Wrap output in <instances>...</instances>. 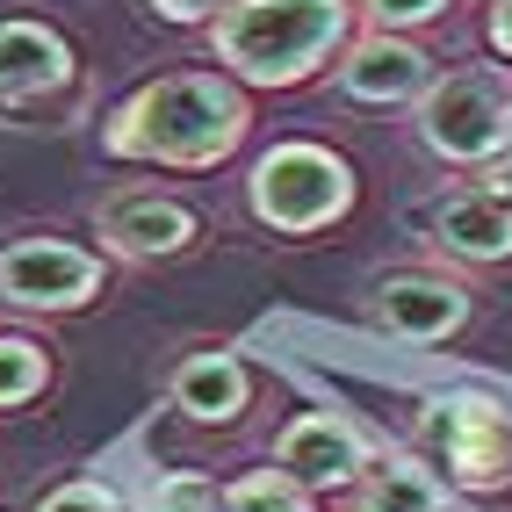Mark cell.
<instances>
[{
	"mask_svg": "<svg viewBox=\"0 0 512 512\" xmlns=\"http://www.w3.org/2000/svg\"><path fill=\"white\" fill-rule=\"evenodd\" d=\"M44 390V347L29 339H0V404H22Z\"/></svg>",
	"mask_w": 512,
	"mask_h": 512,
	"instance_id": "obj_16",
	"label": "cell"
},
{
	"mask_svg": "<svg viewBox=\"0 0 512 512\" xmlns=\"http://www.w3.org/2000/svg\"><path fill=\"white\" fill-rule=\"evenodd\" d=\"M253 217L275 231H325L332 217H347L354 174L347 159H332L325 145H275L253 166Z\"/></svg>",
	"mask_w": 512,
	"mask_h": 512,
	"instance_id": "obj_3",
	"label": "cell"
},
{
	"mask_svg": "<svg viewBox=\"0 0 512 512\" xmlns=\"http://www.w3.org/2000/svg\"><path fill=\"white\" fill-rule=\"evenodd\" d=\"M426 87H433L426 51H419V44H404L397 29H375V37H361L347 58H339V94H347V101H368V109L419 101Z\"/></svg>",
	"mask_w": 512,
	"mask_h": 512,
	"instance_id": "obj_8",
	"label": "cell"
},
{
	"mask_svg": "<svg viewBox=\"0 0 512 512\" xmlns=\"http://www.w3.org/2000/svg\"><path fill=\"white\" fill-rule=\"evenodd\" d=\"M174 404L202 426H231L246 412V368L231 354H188L181 375H174Z\"/></svg>",
	"mask_w": 512,
	"mask_h": 512,
	"instance_id": "obj_13",
	"label": "cell"
},
{
	"mask_svg": "<svg viewBox=\"0 0 512 512\" xmlns=\"http://www.w3.org/2000/svg\"><path fill=\"white\" fill-rule=\"evenodd\" d=\"M101 289V260L65 246V238H15L0 253V303L22 311H73Z\"/></svg>",
	"mask_w": 512,
	"mask_h": 512,
	"instance_id": "obj_6",
	"label": "cell"
},
{
	"mask_svg": "<svg viewBox=\"0 0 512 512\" xmlns=\"http://www.w3.org/2000/svg\"><path fill=\"white\" fill-rule=\"evenodd\" d=\"M224 512H311V498H303V484L289 469H260L224 491Z\"/></svg>",
	"mask_w": 512,
	"mask_h": 512,
	"instance_id": "obj_15",
	"label": "cell"
},
{
	"mask_svg": "<svg viewBox=\"0 0 512 512\" xmlns=\"http://www.w3.org/2000/svg\"><path fill=\"white\" fill-rule=\"evenodd\" d=\"M210 44L238 80L296 87L347 44V0H231L210 22Z\"/></svg>",
	"mask_w": 512,
	"mask_h": 512,
	"instance_id": "obj_2",
	"label": "cell"
},
{
	"mask_svg": "<svg viewBox=\"0 0 512 512\" xmlns=\"http://www.w3.org/2000/svg\"><path fill=\"white\" fill-rule=\"evenodd\" d=\"M448 0H361V15L375 22V29H419V22H433Z\"/></svg>",
	"mask_w": 512,
	"mask_h": 512,
	"instance_id": "obj_17",
	"label": "cell"
},
{
	"mask_svg": "<svg viewBox=\"0 0 512 512\" xmlns=\"http://www.w3.org/2000/svg\"><path fill=\"white\" fill-rule=\"evenodd\" d=\"M484 188L512 202V152H505V159H491V174H484Z\"/></svg>",
	"mask_w": 512,
	"mask_h": 512,
	"instance_id": "obj_21",
	"label": "cell"
},
{
	"mask_svg": "<svg viewBox=\"0 0 512 512\" xmlns=\"http://www.w3.org/2000/svg\"><path fill=\"white\" fill-rule=\"evenodd\" d=\"M275 462L296 476L303 491H347V484H361L368 448H361V433H354L347 419L303 412V419H289V433L275 440Z\"/></svg>",
	"mask_w": 512,
	"mask_h": 512,
	"instance_id": "obj_7",
	"label": "cell"
},
{
	"mask_svg": "<svg viewBox=\"0 0 512 512\" xmlns=\"http://www.w3.org/2000/svg\"><path fill=\"white\" fill-rule=\"evenodd\" d=\"M65 80H73V51H65L58 29H44V22H0V109L37 101V94H51Z\"/></svg>",
	"mask_w": 512,
	"mask_h": 512,
	"instance_id": "obj_10",
	"label": "cell"
},
{
	"mask_svg": "<svg viewBox=\"0 0 512 512\" xmlns=\"http://www.w3.org/2000/svg\"><path fill=\"white\" fill-rule=\"evenodd\" d=\"M469 318V296L440 275H390L375 289V325L397 339H448Z\"/></svg>",
	"mask_w": 512,
	"mask_h": 512,
	"instance_id": "obj_9",
	"label": "cell"
},
{
	"mask_svg": "<svg viewBox=\"0 0 512 512\" xmlns=\"http://www.w3.org/2000/svg\"><path fill=\"white\" fill-rule=\"evenodd\" d=\"M101 238L130 260H166L195 238V217L181 202H159V195H123V202H109V217H101Z\"/></svg>",
	"mask_w": 512,
	"mask_h": 512,
	"instance_id": "obj_12",
	"label": "cell"
},
{
	"mask_svg": "<svg viewBox=\"0 0 512 512\" xmlns=\"http://www.w3.org/2000/svg\"><path fill=\"white\" fill-rule=\"evenodd\" d=\"M246 138V94L224 73H174L138 87L109 123L116 159H152V166H217Z\"/></svg>",
	"mask_w": 512,
	"mask_h": 512,
	"instance_id": "obj_1",
	"label": "cell"
},
{
	"mask_svg": "<svg viewBox=\"0 0 512 512\" xmlns=\"http://www.w3.org/2000/svg\"><path fill=\"white\" fill-rule=\"evenodd\" d=\"M361 512H448V484L426 462H383L361 476Z\"/></svg>",
	"mask_w": 512,
	"mask_h": 512,
	"instance_id": "obj_14",
	"label": "cell"
},
{
	"mask_svg": "<svg viewBox=\"0 0 512 512\" xmlns=\"http://www.w3.org/2000/svg\"><path fill=\"white\" fill-rule=\"evenodd\" d=\"M419 440L448 462V476L455 484H469V491H491V484H505L512 476V448H505V426H498V412L484 397H433L426 404V419H419Z\"/></svg>",
	"mask_w": 512,
	"mask_h": 512,
	"instance_id": "obj_5",
	"label": "cell"
},
{
	"mask_svg": "<svg viewBox=\"0 0 512 512\" xmlns=\"http://www.w3.org/2000/svg\"><path fill=\"white\" fill-rule=\"evenodd\" d=\"M419 138L426 152L455 166H491L512 138V94L491 73H448L419 94Z\"/></svg>",
	"mask_w": 512,
	"mask_h": 512,
	"instance_id": "obj_4",
	"label": "cell"
},
{
	"mask_svg": "<svg viewBox=\"0 0 512 512\" xmlns=\"http://www.w3.org/2000/svg\"><path fill=\"white\" fill-rule=\"evenodd\" d=\"M145 8H159L166 22H217L231 0H145Z\"/></svg>",
	"mask_w": 512,
	"mask_h": 512,
	"instance_id": "obj_19",
	"label": "cell"
},
{
	"mask_svg": "<svg viewBox=\"0 0 512 512\" xmlns=\"http://www.w3.org/2000/svg\"><path fill=\"white\" fill-rule=\"evenodd\" d=\"M433 238L455 260H505L512 253V202L491 188H462L433 210Z\"/></svg>",
	"mask_w": 512,
	"mask_h": 512,
	"instance_id": "obj_11",
	"label": "cell"
},
{
	"mask_svg": "<svg viewBox=\"0 0 512 512\" xmlns=\"http://www.w3.org/2000/svg\"><path fill=\"white\" fill-rule=\"evenodd\" d=\"M491 44L512 58V0H498V8H491Z\"/></svg>",
	"mask_w": 512,
	"mask_h": 512,
	"instance_id": "obj_20",
	"label": "cell"
},
{
	"mask_svg": "<svg viewBox=\"0 0 512 512\" xmlns=\"http://www.w3.org/2000/svg\"><path fill=\"white\" fill-rule=\"evenodd\" d=\"M37 512H123V505H116V491H101V484H65Z\"/></svg>",
	"mask_w": 512,
	"mask_h": 512,
	"instance_id": "obj_18",
	"label": "cell"
}]
</instances>
